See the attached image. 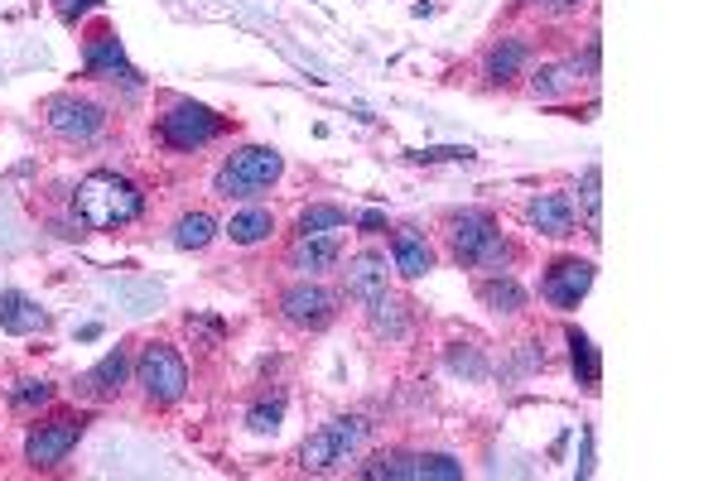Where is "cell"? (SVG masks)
<instances>
[{"mask_svg": "<svg viewBox=\"0 0 723 481\" xmlns=\"http://www.w3.org/2000/svg\"><path fill=\"white\" fill-rule=\"evenodd\" d=\"M222 136V116L198 107V101H174V107L159 116V140L169 150H202L208 140Z\"/></svg>", "mask_w": 723, "mask_h": 481, "instance_id": "cell-7", "label": "cell"}, {"mask_svg": "<svg viewBox=\"0 0 723 481\" xmlns=\"http://www.w3.org/2000/svg\"><path fill=\"white\" fill-rule=\"evenodd\" d=\"M126 381H130V352H126V347H116V352L101 357L87 375H78V395H87V400H111V395H121Z\"/></svg>", "mask_w": 723, "mask_h": 481, "instance_id": "cell-15", "label": "cell"}, {"mask_svg": "<svg viewBox=\"0 0 723 481\" xmlns=\"http://www.w3.org/2000/svg\"><path fill=\"white\" fill-rule=\"evenodd\" d=\"M289 265H295L299 274H328L333 265H338V231H324V237H299L295 251H289Z\"/></svg>", "mask_w": 723, "mask_h": 481, "instance_id": "cell-18", "label": "cell"}, {"mask_svg": "<svg viewBox=\"0 0 723 481\" xmlns=\"http://www.w3.org/2000/svg\"><path fill=\"white\" fill-rule=\"evenodd\" d=\"M477 299H483L492 313H506V318L526 309V289H521L512 274H492V280H483L477 284Z\"/></svg>", "mask_w": 723, "mask_h": 481, "instance_id": "cell-21", "label": "cell"}, {"mask_svg": "<svg viewBox=\"0 0 723 481\" xmlns=\"http://www.w3.org/2000/svg\"><path fill=\"white\" fill-rule=\"evenodd\" d=\"M390 270L400 274V280H419V274L434 270V245L419 237V231L400 227L396 237H390Z\"/></svg>", "mask_w": 723, "mask_h": 481, "instance_id": "cell-16", "label": "cell"}, {"mask_svg": "<svg viewBox=\"0 0 723 481\" xmlns=\"http://www.w3.org/2000/svg\"><path fill=\"white\" fill-rule=\"evenodd\" d=\"M97 6H101V0H53V10L63 14L68 24H78L82 14H87V10H97Z\"/></svg>", "mask_w": 723, "mask_h": 481, "instance_id": "cell-31", "label": "cell"}, {"mask_svg": "<svg viewBox=\"0 0 723 481\" xmlns=\"http://www.w3.org/2000/svg\"><path fill=\"white\" fill-rule=\"evenodd\" d=\"M82 439V414H53L24 439V462L29 468H58Z\"/></svg>", "mask_w": 723, "mask_h": 481, "instance_id": "cell-8", "label": "cell"}, {"mask_svg": "<svg viewBox=\"0 0 723 481\" xmlns=\"http://www.w3.org/2000/svg\"><path fill=\"white\" fill-rule=\"evenodd\" d=\"M136 385H140V395L150 400V404H174V400H184V390H188V367H184V357L174 352L169 342H145L140 347V357H136Z\"/></svg>", "mask_w": 723, "mask_h": 481, "instance_id": "cell-5", "label": "cell"}, {"mask_svg": "<svg viewBox=\"0 0 723 481\" xmlns=\"http://www.w3.org/2000/svg\"><path fill=\"white\" fill-rule=\"evenodd\" d=\"M353 217H347L338 202H309L299 217H295V237H324V231H343Z\"/></svg>", "mask_w": 723, "mask_h": 481, "instance_id": "cell-22", "label": "cell"}, {"mask_svg": "<svg viewBox=\"0 0 723 481\" xmlns=\"http://www.w3.org/2000/svg\"><path fill=\"white\" fill-rule=\"evenodd\" d=\"M526 58H531L526 39L506 34V39H497V43L487 49V58H483V78H487V82H497V87L516 82V78H521V68H526Z\"/></svg>", "mask_w": 723, "mask_h": 481, "instance_id": "cell-17", "label": "cell"}, {"mask_svg": "<svg viewBox=\"0 0 723 481\" xmlns=\"http://www.w3.org/2000/svg\"><path fill=\"white\" fill-rule=\"evenodd\" d=\"M444 237H448V251H454L458 265L468 270H487V274H506V265H512V241L497 231V222H492V212H454L444 222Z\"/></svg>", "mask_w": 723, "mask_h": 481, "instance_id": "cell-2", "label": "cell"}, {"mask_svg": "<svg viewBox=\"0 0 723 481\" xmlns=\"http://www.w3.org/2000/svg\"><path fill=\"white\" fill-rule=\"evenodd\" d=\"M593 78H598V43H588V53L570 58V63H545L531 78V97L535 101H559V97L578 92V82H593Z\"/></svg>", "mask_w": 723, "mask_h": 481, "instance_id": "cell-10", "label": "cell"}, {"mask_svg": "<svg viewBox=\"0 0 723 481\" xmlns=\"http://www.w3.org/2000/svg\"><path fill=\"white\" fill-rule=\"evenodd\" d=\"M463 462H454L448 453H415V481H458Z\"/></svg>", "mask_w": 723, "mask_h": 481, "instance_id": "cell-27", "label": "cell"}, {"mask_svg": "<svg viewBox=\"0 0 723 481\" xmlns=\"http://www.w3.org/2000/svg\"><path fill=\"white\" fill-rule=\"evenodd\" d=\"M526 6L549 14V20H570V14H584L588 10V0H526Z\"/></svg>", "mask_w": 723, "mask_h": 481, "instance_id": "cell-30", "label": "cell"}, {"mask_svg": "<svg viewBox=\"0 0 723 481\" xmlns=\"http://www.w3.org/2000/svg\"><path fill=\"white\" fill-rule=\"evenodd\" d=\"M593 289V265L578 255H564L555 260V265L545 270L541 280V299L549 303V309H578V299H584Z\"/></svg>", "mask_w": 723, "mask_h": 481, "instance_id": "cell-11", "label": "cell"}, {"mask_svg": "<svg viewBox=\"0 0 723 481\" xmlns=\"http://www.w3.org/2000/svg\"><path fill=\"white\" fill-rule=\"evenodd\" d=\"M361 309H367V323H372L376 338H405V328H410V313H405L400 299H390V289L382 299L361 303Z\"/></svg>", "mask_w": 723, "mask_h": 481, "instance_id": "cell-20", "label": "cell"}, {"mask_svg": "<svg viewBox=\"0 0 723 481\" xmlns=\"http://www.w3.org/2000/svg\"><path fill=\"white\" fill-rule=\"evenodd\" d=\"M570 357H574V375H578V385H584V390L598 385V352H593V342H588L578 328H570Z\"/></svg>", "mask_w": 723, "mask_h": 481, "instance_id": "cell-25", "label": "cell"}, {"mask_svg": "<svg viewBox=\"0 0 723 481\" xmlns=\"http://www.w3.org/2000/svg\"><path fill=\"white\" fill-rule=\"evenodd\" d=\"M145 198L140 188L121 179V173H87V179L78 183V193H72V212H78L82 227L92 231H116V227H130L140 217Z\"/></svg>", "mask_w": 723, "mask_h": 481, "instance_id": "cell-1", "label": "cell"}, {"mask_svg": "<svg viewBox=\"0 0 723 481\" xmlns=\"http://www.w3.org/2000/svg\"><path fill=\"white\" fill-rule=\"evenodd\" d=\"M212 237H217V222L208 212H184L174 222V245L179 251H202V245H212Z\"/></svg>", "mask_w": 723, "mask_h": 481, "instance_id": "cell-24", "label": "cell"}, {"mask_svg": "<svg viewBox=\"0 0 723 481\" xmlns=\"http://www.w3.org/2000/svg\"><path fill=\"white\" fill-rule=\"evenodd\" d=\"M280 318L289 328H299V332H324L333 318H338V299H333L324 284L299 280V284H289L280 294Z\"/></svg>", "mask_w": 723, "mask_h": 481, "instance_id": "cell-9", "label": "cell"}, {"mask_svg": "<svg viewBox=\"0 0 723 481\" xmlns=\"http://www.w3.org/2000/svg\"><path fill=\"white\" fill-rule=\"evenodd\" d=\"M343 284H347V299H357V303L382 299L386 284H390L386 255L382 251H357L353 260H347V270H343Z\"/></svg>", "mask_w": 723, "mask_h": 481, "instance_id": "cell-13", "label": "cell"}, {"mask_svg": "<svg viewBox=\"0 0 723 481\" xmlns=\"http://www.w3.org/2000/svg\"><path fill=\"white\" fill-rule=\"evenodd\" d=\"M275 231V217L266 212V208H246V212H237L227 222V237H231V245H260Z\"/></svg>", "mask_w": 723, "mask_h": 481, "instance_id": "cell-23", "label": "cell"}, {"mask_svg": "<svg viewBox=\"0 0 723 481\" xmlns=\"http://www.w3.org/2000/svg\"><path fill=\"white\" fill-rule=\"evenodd\" d=\"M49 400H53V385L43 381V375H39V381H34V375H29V381H14V385H10V404H14V410H20V414H29V410H43V404H49Z\"/></svg>", "mask_w": 723, "mask_h": 481, "instance_id": "cell-26", "label": "cell"}, {"mask_svg": "<svg viewBox=\"0 0 723 481\" xmlns=\"http://www.w3.org/2000/svg\"><path fill=\"white\" fill-rule=\"evenodd\" d=\"M49 318H43V309L29 294H20V289H6L0 294V328L14 332V338H24V332H39Z\"/></svg>", "mask_w": 723, "mask_h": 481, "instance_id": "cell-19", "label": "cell"}, {"mask_svg": "<svg viewBox=\"0 0 723 481\" xmlns=\"http://www.w3.org/2000/svg\"><path fill=\"white\" fill-rule=\"evenodd\" d=\"M43 126H49L58 140L87 144V140H97V136H101V126H107V111H101L92 97L58 92V97L43 101Z\"/></svg>", "mask_w": 723, "mask_h": 481, "instance_id": "cell-6", "label": "cell"}, {"mask_svg": "<svg viewBox=\"0 0 723 481\" xmlns=\"http://www.w3.org/2000/svg\"><path fill=\"white\" fill-rule=\"evenodd\" d=\"M454 371H468V375H483V361L473 352H454Z\"/></svg>", "mask_w": 723, "mask_h": 481, "instance_id": "cell-32", "label": "cell"}, {"mask_svg": "<svg viewBox=\"0 0 723 481\" xmlns=\"http://www.w3.org/2000/svg\"><path fill=\"white\" fill-rule=\"evenodd\" d=\"M87 78L136 87V68L126 63V53H121V43H116L111 29H97V34L87 39Z\"/></svg>", "mask_w": 723, "mask_h": 481, "instance_id": "cell-14", "label": "cell"}, {"mask_svg": "<svg viewBox=\"0 0 723 481\" xmlns=\"http://www.w3.org/2000/svg\"><path fill=\"white\" fill-rule=\"evenodd\" d=\"M280 419H285V400H260L251 414H246V424H251L256 433H275L280 429Z\"/></svg>", "mask_w": 723, "mask_h": 481, "instance_id": "cell-29", "label": "cell"}, {"mask_svg": "<svg viewBox=\"0 0 723 481\" xmlns=\"http://www.w3.org/2000/svg\"><path fill=\"white\" fill-rule=\"evenodd\" d=\"M526 222L541 231V237H549V241L574 237V227H578L574 198H570V193H535V198L526 202Z\"/></svg>", "mask_w": 723, "mask_h": 481, "instance_id": "cell-12", "label": "cell"}, {"mask_svg": "<svg viewBox=\"0 0 723 481\" xmlns=\"http://www.w3.org/2000/svg\"><path fill=\"white\" fill-rule=\"evenodd\" d=\"M367 419L361 414H343V419H328L318 433H309L299 448V468L304 472H333L343 468L347 458H357V448L367 443Z\"/></svg>", "mask_w": 723, "mask_h": 481, "instance_id": "cell-4", "label": "cell"}, {"mask_svg": "<svg viewBox=\"0 0 723 481\" xmlns=\"http://www.w3.org/2000/svg\"><path fill=\"white\" fill-rule=\"evenodd\" d=\"M285 173V159L270 150V144H241L237 154L227 159L222 169H217V179H212V193L217 198H237V202H246V198H256V193H266V188L275 183Z\"/></svg>", "mask_w": 723, "mask_h": 481, "instance_id": "cell-3", "label": "cell"}, {"mask_svg": "<svg viewBox=\"0 0 723 481\" xmlns=\"http://www.w3.org/2000/svg\"><path fill=\"white\" fill-rule=\"evenodd\" d=\"M598 188H603V169L588 164V169H584V212H588V231H593V237H598V208H603V193H598Z\"/></svg>", "mask_w": 723, "mask_h": 481, "instance_id": "cell-28", "label": "cell"}, {"mask_svg": "<svg viewBox=\"0 0 723 481\" xmlns=\"http://www.w3.org/2000/svg\"><path fill=\"white\" fill-rule=\"evenodd\" d=\"M361 227H367V237H376V231L386 227V217L382 212H361Z\"/></svg>", "mask_w": 723, "mask_h": 481, "instance_id": "cell-33", "label": "cell"}]
</instances>
